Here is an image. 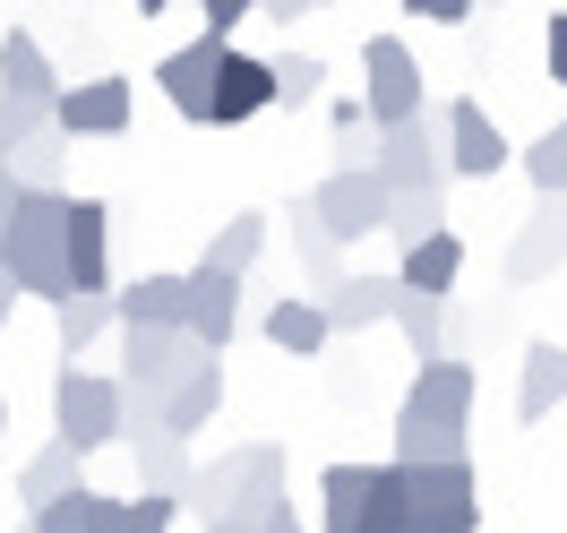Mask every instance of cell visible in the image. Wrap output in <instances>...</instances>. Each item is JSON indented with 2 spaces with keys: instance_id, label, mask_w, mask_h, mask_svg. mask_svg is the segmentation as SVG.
Here are the masks:
<instances>
[{
  "instance_id": "7402d4cb",
  "label": "cell",
  "mask_w": 567,
  "mask_h": 533,
  "mask_svg": "<svg viewBox=\"0 0 567 533\" xmlns=\"http://www.w3.org/2000/svg\"><path fill=\"white\" fill-rule=\"evenodd\" d=\"M567 396V353L550 336L525 345V370H516V422H550V404Z\"/></svg>"
},
{
  "instance_id": "f35d334b",
  "label": "cell",
  "mask_w": 567,
  "mask_h": 533,
  "mask_svg": "<svg viewBox=\"0 0 567 533\" xmlns=\"http://www.w3.org/2000/svg\"><path fill=\"white\" fill-rule=\"evenodd\" d=\"M542 61H550V78L567 86V9H550V27H542Z\"/></svg>"
},
{
  "instance_id": "ac0fdd59",
  "label": "cell",
  "mask_w": 567,
  "mask_h": 533,
  "mask_svg": "<svg viewBox=\"0 0 567 533\" xmlns=\"http://www.w3.org/2000/svg\"><path fill=\"white\" fill-rule=\"evenodd\" d=\"M130 457H138V491H155V499H181V508H189V491H198L189 439H173V430H146V439H130Z\"/></svg>"
},
{
  "instance_id": "60d3db41",
  "label": "cell",
  "mask_w": 567,
  "mask_h": 533,
  "mask_svg": "<svg viewBox=\"0 0 567 533\" xmlns=\"http://www.w3.org/2000/svg\"><path fill=\"white\" fill-rule=\"evenodd\" d=\"M0 448H9V404H0Z\"/></svg>"
},
{
  "instance_id": "e0dca14e",
  "label": "cell",
  "mask_w": 567,
  "mask_h": 533,
  "mask_svg": "<svg viewBox=\"0 0 567 533\" xmlns=\"http://www.w3.org/2000/svg\"><path fill=\"white\" fill-rule=\"evenodd\" d=\"M258 112H276V61L233 52V61H224V86H215V130H241Z\"/></svg>"
},
{
  "instance_id": "83f0119b",
  "label": "cell",
  "mask_w": 567,
  "mask_h": 533,
  "mask_svg": "<svg viewBox=\"0 0 567 533\" xmlns=\"http://www.w3.org/2000/svg\"><path fill=\"white\" fill-rule=\"evenodd\" d=\"M395 327H404V345H413V361H456L447 353V301H422V293H404V310H395Z\"/></svg>"
},
{
  "instance_id": "9a60e30c",
  "label": "cell",
  "mask_w": 567,
  "mask_h": 533,
  "mask_svg": "<svg viewBox=\"0 0 567 533\" xmlns=\"http://www.w3.org/2000/svg\"><path fill=\"white\" fill-rule=\"evenodd\" d=\"M447 155H456V181H491L516 146L498 139V121L473 104V95H456V104H447Z\"/></svg>"
},
{
  "instance_id": "7c38bea8",
  "label": "cell",
  "mask_w": 567,
  "mask_h": 533,
  "mask_svg": "<svg viewBox=\"0 0 567 533\" xmlns=\"http://www.w3.org/2000/svg\"><path fill=\"white\" fill-rule=\"evenodd\" d=\"M0 95L9 104H35V112H61V70H52V52H43L27 27H9V43H0Z\"/></svg>"
},
{
  "instance_id": "6da1fadb",
  "label": "cell",
  "mask_w": 567,
  "mask_h": 533,
  "mask_svg": "<svg viewBox=\"0 0 567 533\" xmlns=\"http://www.w3.org/2000/svg\"><path fill=\"white\" fill-rule=\"evenodd\" d=\"M464 430H473V361H430L395 404V464H464Z\"/></svg>"
},
{
  "instance_id": "484cf974",
  "label": "cell",
  "mask_w": 567,
  "mask_h": 533,
  "mask_svg": "<svg viewBox=\"0 0 567 533\" xmlns=\"http://www.w3.org/2000/svg\"><path fill=\"white\" fill-rule=\"evenodd\" d=\"M112 327H121V293H70V301H61V310H52V336H61V353H86V345H95V336H112Z\"/></svg>"
},
{
  "instance_id": "ffe728a7",
  "label": "cell",
  "mask_w": 567,
  "mask_h": 533,
  "mask_svg": "<svg viewBox=\"0 0 567 533\" xmlns=\"http://www.w3.org/2000/svg\"><path fill=\"white\" fill-rule=\"evenodd\" d=\"M267 345H276V353H327V345H336V319H327L310 293H276V301H267Z\"/></svg>"
},
{
  "instance_id": "603a6c76",
  "label": "cell",
  "mask_w": 567,
  "mask_h": 533,
  "mask_svg": "<svg viewBox=\"0 0 567 533\" xmlns=\"http://www.w3.org/2000/svg\"><path fill=\"white\" fill-rule=\"evenodd\" d=\"M121 327H189V276H130Z\"/></svg>"
},
{
  "instance_id": "d6986e66",
  "label": "cell",
  "mask_w": 567,
  "mask_h": 533,
  "mask_svg": "<svg viewBox=\"0 0 567 533\" xmlns=\"http://www.w3.org/2000/svg\"><path fill=\"white\" fill-rule=\"evenodd\" d=\"M78 448L70 439H43L35 457H27V473H18V499H27V516H43L52 499H70V491H86V473H78Z\"/></svg>"
},
{
  "instance_id": "e575fe53",
  "label": "cell",
  "mask_w": 567,
  "mask_h": 533,
  "mask_svg": "<svg viewBox=\"0 0 567 533\" xmlns=\"http://www.w3.org/2000/svg\"><path fill=\"white\" fill-rule=\"evenodd\" d=\"M95 508H104V491H70V499H52L43 516H27L35 533H95Z\"/></svg>"
},
{
  "instance_id": "4dcf8cb0",
  "label": "cell",
  "mask_w": 567,
  "mask_h": 533,
  "mask_svg": "<svg viewBox=\"0 0 567 533\" xmlns=\"http://www.w3.org/2000/svg\"><path fill=\"white\" fill-rule=\"evenodd\" d=\"M258 258H267V215H233L207 242V267H224V276H249Z\"/></svg>"
},
{
  "instance_id": "4316f807",
  "label": "cell",
  "mask_w": 567,
  "mask_h": 533,
  "mask_svg": "<svg viewBox=\"0 0 567 533\" xmlns=\"http://www.w3.org/2000/svg\"><path fill=\"white\" fill-rule=\"evenodd\" d=\"M215 413H224V361H207V370H198V379H189V388L173 396L164 430H173V439H198V430H207Z\"/></svg>"
},
{
  "instance_id": "3957f363",
  "label": "cell",
  "mask_w": 567,
  "mask_h": 533,
  "mask_svg": "<svg viewBox=\"0 0 567 533\" xmlns=\"http://www.w3.org/2000/svg\"><path fill=\"white\" fill-rule=\"evenodd\" d=\"M0 267L18 276V293H35V301H70V198H27V215L9 224V242H0Z\"/></svg>"
},
{
  "instance_id": "5bb4252c",
  "label": "cell",
  "mask_w": 567,
  "mask_h": 533,
  "mask_svg": "<svg viewBox=\"0 0 567 533\" xmlns=\"http://www.w3.org/2000/svg\"><path fill=\"white\" fill-rule=\"evenodd\" d=\"M233 327H241V276H224V267H189V336L207 345V353H224L233 345Z\"/></svg>"
},
{
  "instance_id": "f546056e",
  "label": "cell",
  "mask_w": 567,
  "mask_h": 533,
  "mask_svg": "<svg viewBox=\"0 0 567 533\" xmlns=\"http://www.w3.org/2000/svg\"><path fill=\"white\" fill-rule=\"evenodd\" d=\"M516 164H525L533 198H567V112H559V121H550V130H542L533 146H525V155H516Z\"/></svg>"
},
{
  "instance_id": "ba28073f",
  "label": "cell",
  "mask_w": 567,
  "mask_h": 533,
  "mask_svg": "<svg viewBox=\"0 0 567 533\" xmlns=\"http://www.w3.org/2000/svg\"><path fill=\"white\" fill-rule=\"evenodd\" d=\"M310 207H319V224H327V242H361V233H388V207H395V189L379 173H336L310 189Z\"/></svg>"
},
{
  "instance_id": "74e56055",
  "label": "cell",
  "mask_w": 567,
  "mask_h": 533,
  "mask_svg": "<svg viewBox=\"0 0 567 533\" xmlns=\"http://www.w3.org/2000/svg\"><path fill=\"white\" fill-rule=\"evenodd\" d=\"M404 18H430V27H464L473 0H404Z\"/></svg>"
},
{
  "instance_id": "7a4b0ae2",
  "label": "cell",
  "mask_w": 567,
  "mask_h": 533,
  "mask_svg": "<svg viewBox=\"0 0 567 533\" xmlns=\"http://www.w3.org/2000/svg\"><path fill=\"white\" fill-rule=\"evenodd\" d=\"M319 499L327 533H413V473L404 464H327Z\"/></svg>"
},
{
  "instance_id": "44dd1931",
  "label": "cell",
  "mask_w": 567,
  "mask_h": 533,
  "mask_svg": "<svg viewBox=\"0 0 567 533\" xmlns=\"http://www.w3.org/2000/svg\"><path fill=\"white\" fill-rule=\"evenodd\" d=\"M284 224H292V242H301V267H310V301H344V285H353V276H344V267H336V242H327V224H319V207H310V198H292V215H284Z\"/></svg>"
},
{
  "instance_id": "30bf717a",
  "label": "cell",
  "mask_w": 567,
  "mask_h": 533,
  "mask_svg": "<svg viewBox=\"0 0 567 533\" xmlns=\"http://www.w3.org/2000/svg\"><path fill=\"white\" fill-rule=\"evenodd\" d=\"M224 61H233V43H181V52H164L155 61V86H164V104L181 112V121H215V86H224Z\"/></svg>"
},
{
  "instance_id": "8fae6325",
  "label": "cell",
  "mask_w": 567,
  "mask_h": 533,
  "mask_svg": "<svg viewBox=\"0 0 567 533\" xmlns=\"http://www.w3.org/2000/svg\"><path fill=\"white\" fill-rule=\"evenodd\" d=\"M567 267V198H533V215L507 242V285H542Z\"/></svg>"
},
{
  "instance_id": "277c9868",
  "label": "cell",
  "mask_w": 567,
  "mask_h": 533,
  "mask_svg": "<svg viewBox=\"0 0 567 533\" xmlns=\"http://www.w3.org/2000/svg\"><path fill=\"white\" fill-rule=\"evenodd\" d=\"M284 499V448L276 439H249V448H224L215 464H198V491H189V508L198 516H249V508H276Z\"/></svg>"
},
{
  "instance_id": "cb8c5ba5",
  "label": "cell",
  "mask_w": 567,
  "mask_h": 533,
  "mask_svg": "<svg viewBox=\"0 0 567 533\" xmlns=\"http://www.w3.org/2000/svg\"><path fill=\"white\" fill-rule=\"evenodd\" d=\"M395 310H404V276H353V285H344V301H327L336 336H361V327H388Z\"/></svg>"
},
{
  "instance_id": "2e32d148",
  "label": "cell",
  "mask_w": 567,
  "mask_h": 533,
  "mask_svg": "<svg viewBox=\"0 0 567 533\" xmlns=\"http://www.w3.org/2000/svg\"><path fill=\"white\" fill-rule=\"evenodd\" d=\"M70 285L112 293V207L104 198H70Z\"/></svg>"
},
{
  "instance_id": "9c48e42d",
  "label": "cell",
  "mask_w": 567,
  "mask_h": 533,
  "mask_svg": "<svg viewBox=\"0 0 567 533\" xmlns=\"http://www.w3.org/2000/svg\"><path fill=\"white\" fill-rule=\"evenodd\" d=\"M413 473V464H404ZM482 525V482L473 464H422L413 473V533H473Z\"/></svg>"
},
{
  "instance_id": "f1b7e54d",
  "label": "cell",
  "mask_w": 567,
  "mask_h": 533,
  "mask_svg": "<svg viewBox=\"0 0 567 533\" xmlns=\"http://www.w3.org/2000/svg\"><path fill=\"white\" fill-rule=\"evenodd\" d=\"M173 516H181V499L138 491V499H104V508H95V533H173Z\"/></svg>"
},
{
  "instance_id": "8992f818",
  "label": "cell",
  "mask_w": 567,
  "mask_h": 533,
  "mask_svg": "<svg viewBox=\"0 0 567 533\" xmlns=\"http://www.w3.org/2000/svg\"><path fill=\"white\" fill-rule=\"evenodd\" d=\"M379 181L395 198H447L456 155H447V112H422L404 130H379Z\"/></svg>"
},
{
  "instance_id": "ab89813d",
  "label": "cell",
  "mask_w": 567,
  "mask_h": 533,
  "mask_svg": "<svg viewBox=\"0 0 567 533\" xmlns=\"http://www.w3.org/2000/svg\"><path fill=\"white\" fill-rule=\"evenodd\" d=\"M18 301H27V293H18V276L0 267V327H9V310H18Z\"/></svg>"
},
{
  "instance_id": "d590c367",
  "label": "cell",
  "mask_w": 567,
  "mask_h": 533,
  "mask_svg": "<svg viewBox=\"0 0 567 533\" xmlns=\"http://www.w3.org/2000/svg\"><path fill=\"white\" fill-rule=\"evenodd\" d=\"M43 130H52V112H35V104H9V95H0V164H9V155H27V146H35Z\"/></svg>"
},
{
  "instance_id": "4fadbf2b",
  "label": "cell",
  "mask_w": 567,
  "mask_h": 533,
  "mask_svg": "<svg viewBox=\"0 0 567 533\" xmlns=\"http://www.w3.org/2000/svg\"><path fill=\"white\" fill-rule=\"evenodd\" d=\"M52 121H61V139H121V130H130V78H86V86H70Z\"/></svg>"
},
{
  "instance_id": "d4e9b609",
  "label": "cell",
  "mask_w": 567,
  "mask_h": 533,
  "mask_svg": "<svg viewBox=\"0 0 567 533\" xmlns=\"http://www.w3.org/2000/svg\"><path fill=\"white\" fill-rule=\"evenodd\" d=\"M404 293H422V301H447L456 293V276H464V233H439V242H422V249H404Z\"/></svg>"
},
{
  "instance_id": "52a82bcc",
  "label": "cell",
  "mask_w": 567,
  "mask_h": 533,
  "mask_svg": "<svg viewBox=\"0 0 567 533\" xmlns=\"http://www.w3.org/2000/svg\"><path fill=\"white\" fill-rule=\"evenodd\" d=\"M361 104L379 130H404V121H422V61H413V43L395 35H370L361 43Z\"/></svg>"
},
{
  "instance_id": "836d02e7",
  "label": "cell",
  "mask_w": 567,
  "mask_h": 533,
  "mask_svg": "<svg viewBox=\"0 0 567 533\" xmlns=\"http://www.w3.org/2000/svg\"><path fill=\"white\" fill-rule=\"evenodd\" d=\"M388 233L404 249H422V242H439V233H456V224H447V198H395V207H388Z\"/></svg>"
},
{
  "instance_id": "b9f144b4",
  "label": "cell",
  "mask_w": 567,
  "mask_h": 533,
  "mask_svg": "<svg viewBox=\"0 0 567 533\" xmlns=\"http://www.w3.org/2000/svg\"><path fill=\"white\" fill-rule=\"evenodd\" d=\"M18 533H35V525H18Z\"/></svg>"
},
{
  "instance_id": "1f68e13d",
  "label": "cell",
  "mask_w": 567,
  "mask_h": 533,
  "mask_svg": "<svg viewBox=\"0 0 567 533\" xmlns=\"http://www.w3.org/2000/svg\"><path fill=\"white\" fill-rule=\"evenodd\" d=\"M61 155H70V139H61V121H52L27 155H9V173L27 181V189H43V198H70V189H61Z\"/></svg>"
},
{
  "instance_id": "5b68a950",
  "label": "cell",
  "mask_w": 567,
  "mask_h": 533,
  "mask_svg": "<svg viewBox=\"0 0 567 533\" xmlns=\"http://www.w3.org/2000/svg\"><path fill=\"white\" fill-rule=\"evenodd\" d=\"M52 439H70L78 457H95L112 439H130V388L104 379V370H61L52 379Z\"/></svg>"
},
{
  "instance_id": "d6a6232c",
  "label": "cell",
  "mask_w": 567,
  "mask_h": 533,
  "mask_svg": "<svg viewBox=\"0 0 567 533\" xmlns=\"http://www.w3.org/2000/svg\"><path fill=\"white\" fill-rule=\"evenodd\" d=\"M319 86H327L319 52H284V61H276V112H310V104H319Z\"/></svg>"
},
{
  "instance_id": "8d00e7d4",
  "label": "cell",
  "mask_w": 567,
  "mask_h": 533,
  "mask_svg": "<svg viewBox=\"0 0 567 533\" xmlns=\"http://www.w3.org/2000/svg\"><path fill=\"white\" fill-rule=\"evenodd\" d=\"M198 18H207V27H198V35H215V43H233V27H241V18H258V9H249V0H198Z\"/></svg>"
}]
</instances>
